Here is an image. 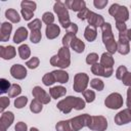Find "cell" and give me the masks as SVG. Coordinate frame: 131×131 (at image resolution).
<instances>
[{"instance_id":"obj_48","label":"cell","mask_w":131,"mask_h":131,"mask_svg":"<svg viewBox=\"0 0 131 131\" xmlns=\"http://www.w3.org/2000/svg\"><path fill=\"white\" fill-rule=\"evenodd\" d=\"M15 131H28V126L24 122H18L15 125Z\"/></svg>"},{"instance_id":"obj_31","label":"cell","mask_w":131,"mask_h":131,"mask_svg":"<svg viewBox=\"0 0 131 131\" xmlns=\"http://www.w3.org/2000/svg\"><path fill=\"white\" fill-rule=\"evenodd\" d=\"M20 92H21L20 86L17 84H12L7 93H8V96H10V97H16L18 94H20Z\"/></svg>"},{"instance_id":"obj_32","label":"cell","mask_w":131,"mask_h":131,"mask_svg":"<svg viewBox=\"0 0 131 131\" xmlns=\"http://www.w3.org/2000/svg\"><path fill=\"white\" fill-rule=\"evenodd\" d=\"M42 103L39 101V100H37V99H34L32 102H31V106H30V110H31V112L32 113H34V114H38V113H40L41 111H42Z\"/></svg>"},{"instance_id":"obj_29","label":"cell","mask_w":131,"mask_h":131,"mask_svg":"<svg viewBox=\"0 0 131 131\" xmlns=\"http://www.w3.org/2000/svg\"><path fill=\"white\" fill-rule=\"evenodd\" d=\"M42 82H43V84L46 85V86H51L52 84H54L56 81H55V78H54L53 73L51 72V73L45 74V75L43 76V78H42Z\"/></svg>"},{"instance_id":"obj_9","label":"cell","mask_w":131,"mask_h":131,"mask_svg":"<svg viewBox=\"0 0 131 131\" xmlns=\"http://www.w3.org/2000/svg\"><path fill=\"white\" fill-rule=\"evenodd\" d=\"M88 128L93 131H104L107 128V121L103 116H91Z\"/></svg>"},{"instance_id":"obj_10","label":"cell","mask_w":131,"mask_h":131,"mask_svg":"<svg viewBox=\"0 0 131 131\" xmlns=\"http://www.w3.org/2000/svg\"><path fill=\"white\" fill-rule=\"evenodd\" d=\"M104 104L106 107L112 110H118L123 105V97L120 93L114 92L111 93L104 100Z\"/></svg>"},{"instance_id":"obj_16","label":"cell","mask_w":131,"mask_h":131,"mask_svg":"<svg viewBox=\"0 0 131 131\" xmlns=\"http://www.w3.org/2000/svg\"><path fill=\"white\" fill-rule=\"evenodd\" d=\"M10 74L14 79L23 80L27 77V69L21 64H13L10 69Z\"/></svg>"},{"instance_id":"obj_35","label":"cell","mask_w":131,"mask_h":131,"mask_svg":"<svg viewBox=\"0 0 131 131\" xmlns=\"http://www.w3.org/2000/svg\"><path fill=\"white\" fill-rule=\"evenodd\" d=\"M28 102V97L27 96H20V97H17L15 98L14 100V106L16 108H23Z\"/></svg>"},{"instance_id":"obj_51","label":"cell","mask_w":131,"mask_h":131,"mask_svg":"<svg viewBox=\"0 0 131 131\" xmlns=\"http://www.w3.org/2000/svg\"><path fill=\"white\" fill-rule=\"evenodd\" d=\"M126 103H127V108H129L131 111V87H129L128 90H127V101H126Z\"/></svg>"},{"instance_id":"obj_28","label":"cell","mask_w":131,"mask_h":131,"mask_svg":"<svg viewBox=\"0 0 131 131\" xmlns=\"http://www.w3.org/2000/svg\"><path fill=\"white\" fill-rule=\"evenodd\" d=\"M18 54L20 56L21 59H27L28 57H30L31 55V50L30 47L27 44H23L18 47Z\"/></svg>"},{"instance_id":"obj_3","label":"cell","mask_w":131,"mask_h":131,"mask_svg":"<svg viewBox=\"0 0 131 131\" xmlns=\"http://www.w3.org/2000/svg\"><path fill=\"white\" fill-rule=\"evenodd\" d=\"M116 28L119 31V40L117 42V51L120 54H128L130 51L129 40L127 37V27L123 21H116Z\"/></svg>"},{"instance_id":"obj_1","label":"cell","mask_w":131,"mask_h":131,"mask_svg":"<svg viewBox=\"0 0 131 131\" xmlns=\"http://www.w3.org/2000/svg\"><path fill=\"white\" fill-rule=\"evenodd\" d=\"M91 122V116L83 114L66 121H59L55 125L56 131H79L84 127H88Z\"/></svg>"},{"instance_id":"obj_40","label":"cell","mask_w":131,"mask_h":131,"mask_svg":"<svg viewBox=\"0 0 131 131\" xmlns=\"http://www.w3.org/2000/svg\"><path fill=\"white\" fill-rule=\"evenodd\" d=\"M83 96L85 98V101L86 102H89V103L92 102V101H94V99H95V93L92 90H85L83 92Z\"/></svg>"},{"instance_id":"obj_17","label":"cell","mask_w":131,"mask_h":131,"mask_svg":"<svg viewBox=\"0 0 131 131\" xmlns=\"http://www.w3.org/2000/svg\"><path fill=\"white\" fill-rule=\"evenodd\" d=\"M11 30H12V25L8 21L2 23L1 28H0V40L2 42H6L9 40Z\"/></svg>"},{"instance_id":"obj_30","label":"cell","mask_w":131,"mask_h":131,"mask_svg":"<svg viewBox=\"0 0 131 131\" xmlns=\"http://www.w3.org/2000/svg\"><path fill=\"white\" fill-rule=\"evenodd\" d=\"M90 86H91L93 89L98 90V91H101V90H103V88H104L103 82H102L100 79H98V78L92 79V80L90 81Z\"/></svg>"},{"instance_id":"obj_33","label":"cell","mask_w":131,"mask_h":131,"mask_svg":"<svg viewBox=\"0 0 131 131\" xmlns=\"http://www.w3.org/2000/svg\"><path fill=\"white\" fill-rule=\"evenodd\" d=\"M28 28L31 30V31H38V30H41L42 28V23L39 18H35L33 19V21L29 23L28 24Z\"/></svg>"},{"instance_id":"obj_44","label":"cell","mask_w":131,"mask_h":131,"mask_svg":"<svg viewBox=\"0 0 131 131\" xmlns=\"http://www.w3.org/2000/svg\"><path fill=\"white\" fill-rule=\"evenodd\" d=\"M21 15L24 17L25 20H29L34 16V11L30 10V9H26V8H21Z\"/></svg>"},{"instance_id":"obj_42","label":"cell","mask_w":131,"mask_h":131,"mask_svg":"<svg viewBox=\"0 0 131 131\" xmlns=\"http://www.w3.org/2000/svg\"><path fill=\"white\" fill-rule=\"evenodd\" d=\"M74 37H76L75 35H73V34H70V33H67L64 36H63V38H62V46L63 47H70V44H71V41L73 40V38Z\"/></svg>"},{"instance_id":"obj_39","label":"cell","mask_w":131,"mask_h":131,"mask_svg":"<svg viewBox=\"0 0 131 131\" xmlns=\"http://www.w3.org/2000/svg\"><path fill=\"white\" fill-rule=\"evenodd\" d=\"M10 86H11L10 83H9L6 79H0V92H1L2 94L8 92Z\"/></svg>"},{"instance_id":"obj_38","label":"cell","mask_w":131,"mask_h":131,"mask_svg":"<svg viewBox=\"0 0 131 131\" xmlns=\"http://www.w3.org/2000/svg\"><path fill=\"white\" fill-rule=\"evenodd\" d=\"M98 61V55L94 52L92 53H89L87 56H86V62L90 66H93V64H96Z\"/></svg>"},{"instance_id":"obj_14","label":"cell","mask_w":131,"mask_h":131,"mask_svg":"<svg viewBox=\"0 0 131 131\" xmlns=\"http://www.w3.org/2000/svg\"><path fill=\"white\" fill-rule=\"evenodd\" d=\"M86 19L88 20L89 26H92V27H95V28L101 27L105 23L103 16H101L100 14H97V13H95L93 11H90V10H89V12L87 14Z\"/></svg>"},{"instance_id":"obj_23","label":"cell","mask_w":131,"mask_h":131,"mask_svg":"<svg viewBox=\"0 0 131 131\" xmlns=\"http://www.w3.org/2000/svg\"><path fill=\"white\" fill-rule=\"evenodd\" d=\"M70 47H71L74 51H76L77 53H82V52L84 51V49H85V44H84V42L81 41L79 38L74 37L73 40L71 41Z\"/></svg>"},{"instance_id":"obj_36","label":"cell","mask_w":131,"mask_h":131,"mask_svg":"<svg viewBox=\"0 0 131 131\" xmlns=\"http://www.w3.org/2000/svg\"><path fill=\"white\" fill-rule=\"evenodd\" d=\"M20 6H21V8H26V9H30V10H32V11H35V9H36V7H37V4H36V2H34V1L24 0V1H21Z\"/></svg>"},{"instance_id":"obj_12","label":"cell","mask_w":131,"mask_h":131,"mask_svg":"<svg viewBox=\"0 0 131 131\" xmlns=\"http://www.w3.org/2000/svg\"><path fill=\"white\" fill-rule=\"evenodd\" d=\"M115 123L117 125H125L131 122V111L129 108H125L119 112L115 116Z\"/></svg>"},{"instance_id":"obj_50","label":"cell","mask_w":131,"mask_h":131,"mask_svg":"<svg viewBox=\"0 0 131 131\" xmlns=\"http://www.w3.org/2000/svg\"><path fill=\"white\" fill-rule=\"evenodd\" d=\"M88 12H89V9H88L87 7H85V8L82 9L80 12H78V17H79L80 19H82V20H83V19H86Z\"/></svg>"},{"instance_id":"obj_11","label":"cell","mask_w":131,"mask_h":131,"mask_svg":"<svg viewBox=\"0 0 131 131\" xmlns=\"http://www.w3.org/2000/svg\"><path fill=\"white\" fill-rule=\"evenodd\" d=\"M32 94L35 97V99L39 100L42 104H47V103L50 102V99H51L50 98V95L43 88H41L40 86L34 87L33 90H32Z\"/></svg>"},{"instance_id":"obj_20","label":"cell","mask_w":131,"mask_h":131,"mask_svg":"<svg viewBox=\"0 0 131 131\" xmlns=\"http://www.w3.org/2000/svg\"><path fill=\"white\" fill-rule=\"evenodd\" d=\"M45 33H46V37L50 40L52 39H55L59 33H60V29L57 25L55 24H51V25H48L46 27V30H45Z\"/></svg>"},{"instance_id":"obj_25","label":"cell","mask_w":131,"mask_h":131,"mask_svg":"<svg viewBox=\"0 0 131 131\" xmlns=\"http://www.w3.org/2000/svg\"><path fill=\"white\" fill-rule=\"evenodd\" d=\"M66 93H67V89L64 87H62V86H55V87L50 88V90H49L50 96L52 98H55V99L66 95Z\"/></svg>"},{"instance_id":"obj_24","label":"cell","mask_w":131,"mask_h":131,"mask_svg":"<svg viewBox=\"0 0 131 131\" xmlns=\"http://www.w3.org/2000/svg\"><path fill=\"white\" fill-rule=\"evenodd\" d=\"M84 37L89 42L94 41L96 39V37H97L96 28L95 27H92V26H87L86 29H85V32H84Z\"/></svg>"},{"instance_id":"obj_7","label":"cell","mask_w":131,"mask_h":131,"mask_svg":"<svg viewBox=\"0 0 131 131\" xmlns=\"http://www.w3.org/2000/svg\"><path fill=\"white\" fill-rule=\"evenodd\" d=\"M108 13L112 16H114V18L116 19V21H123V23H125L129 18V11H128L127 7L126 6L119 5L117 3L113 4L110 7Z\"/></svg>"},{"instance_id":"obj_13","label":"cell","mask_w":131,"mask_h":131,"mask_svg":"<svg viewBox=\"0 0 131 131\" xmlns=\"http://www.w3.org/2000/svg\"><path fill=\"white\" fill-rule=\"evenodd\" d=\"M14 116L11 112H3L0 118V131H6L7 128L13 123Z\"/></svg>"},{"instance_id":"obj_45","label":"cell","mask_w":131,"mask_h":131,"mask_svg":"<svg viewBox=\"0 0 131 131\" xmlns=\"http://www.w3.org/2000/svg\"><path fill=\"white\" fill-rule=\"evenodd\" d=\"M9 103H10V100L8 97H6V96L0 97V111L3 113V111L9 105Z\"/></svg>"},{"instance_id":"obj_46","label":"cell","mask_w":131,"mask_h":131,"mask_svg":"<svg viewBox=\"0 0 131 131\" xmlns=\"http://www.w3.org/2000/svg\"><path fill=\"white\" fill-rule=\"evenodd\" d=\"M93 4L96 8L98 9H103L106 4H107V0H94L93 1Z\"/></svg>"},{"instance_id":"obj_34","label":"cell","mask_w":131,"mask_h":131,"mask_svg":"<svg viewBox=\"0 0 131 131\" xmlns=\"http://www.w3.org/2000/svg\"><path fill=\"white\" fill-rule=\"evenodd\" d=\"M42 38V35H41V30H38V31H31V35H30V39H31V42L32 43H39L40 40Z\"/></svg>"},{"instance_id":"obj_26","label":"cell","mask_w":131,"mask_h":131,"mask_svg":"<svg viewBox=\"0 0 131 131\" xmlns=\"http://www.w3.org/2000/svg\"><path fill=\"white\" fill-rule=\"evenodd\" d=\"M52 73L54 75V78H55V81L56 82L63 84V83H67L69 81V74L66 71L57 70V71H53Z\"/></svg>"},{"instance_id":"obj_18","label":"cell","mask_w":131,"mask_h":131,"mask_svg":"<svg viewBox=\"0 0 131 131\" xmlns=\"http://www.w3.org/2000/svg\"><path fill=\"white\" fill-rule=\"evenodd\" d=\"M64 5L67 8H70L74 11L80 12L82 9L86 7V3L83 0H68L64 2Z\"/></svg>"},{"instance_id":"obj_49","label":"cell","mask_w":131,"mask_h":131,"mask_svg":"<svg viewBox=\"0 0 131 131\" xmlns=\"http://www.w3.org/2000/svg\"><path fill=\"white\" fill-rule=\"evenodd\" d=\"M77 32H78V26H77L76 24H74V23H72V24L70 25V27L67 29V33L73 34V35H75V36H76Z\"/></svg>"},{"instance_id":"obj_52","label":"cell","mask_w":131,"mask_h":131,"mask_svg":"<svg viewBox=\"0 0 131 131\" xmlns=\"http://www.w3.org/2000/svg\"><path fill=\"white\" fill-rule=\"evenodd\" d=\"M127 37H128V40L131 41V29L127 30Z\"/></svg>"},{"instance_id":"obj_5","label":"cell","mask_w":131,"mask_h":131,"mask_svg":"<svg viewBox=\"0 0 131 131\" xmlns=\"http://www.w3.org/2000/svg\"><path fill=\"white\" fill-rule=\"evenodd\" d=\"M70 63H71V54H70V49L68 47L62 46L58 50V53L50 58V64L60 69L68 68Z\"/></svg>"},{"instance_id":"obj_6","label":"cell","mask_w":131,"mask_h":131,"mask_svg":"<svg viewBox=\"0 0 131 131\" xmlns=\"http://www.w3.org/2000/svg\"><path fill=\"white\" fill-rule=\"evenodd\" d=\"M53 10H54V12L57 14L58 20H59L60 25L62 26V28L68 29L72 23H71V20H70V14H69L68 8L66 7L64 3L61 2V1H56V2L54 3Z\"/></svg>"},{"instance_id":"obj_22","label":"cell","mask_w":131,"mask_h":131,"mask_svg":"<svg viewBox=\"0 0 131 131\" xmlns=\"http://www.w3.org/2000/svg\"><path fill=\"white\" fill-rule=\"evenodd\" d=\"M114 63H115V60L112 54H110L108 52L102 53V55L100 56V64L102 67H104L105 69H113Z\"/></svg>"},{"instance_id":"obj_43","label":"cell","mask_w":131,"mask_h":131,"mask_svg":"<svg viewBox=\"0 0 131 131\" xmlns=\"http://www.w3.org/2000/svg\"><path fill=\"white\" fill-rule=\"evenodd\" d=\"M127 72H128V71H127V68H126L125 66H120V67L117 69V71H116V77H117V79L122 80V78L125 76V74H126Z\"/></svg>"},{"instance_id":"obj_15","label":"cell","mask_w":131,"mask_h":131,"mask_svg":"<svg viewBox=\"0 0 131 131\" xmlns=\"http://www.w3.org/2000/svg\"><path fill=\"white\" fill-rule=\"evenodd\" d=\"M91 72H92V74H94L96 76H101V77H104V78H108L113 74V69H105L100 63H96V64H93L91 67Z\"/></svg>"},{"instance_id":"obj_8","label":"cell","mask_w":131,"mask_h":131,"mask_svg":"<svg viewBox=\"0 0 131 131\" xmlns=\"http://www.w3.org/2000/svg\"><path fill=\"white\" fill-rule=\"evenodd\" d=\"M89 77L85 73H78L74 77V85L73 89L76 92H84L88 86Z\"/></svg>"},{"instance_id":"obj_41","label":"cell","mask_w":131,"mask_h":131,"mask_svg":"<svg viewBox=\"0 0 131 131\" xmlns=\"http://www.w3.org/2000/svg\"><path fill=\"white\" fill-rule=\"evenodd\" d=\"M39 63H40V60H39V58L38 57H36V56H34V57H32L30 60H28L27 62H26V66L29 68V69H36L38 66H39Z\"/></svg>"},{"instance_id":"obj_19","label":"cell","mask_w":131,"mask_h":131,"mask_svg":"<svg viewBox=\"0 0 131 131\" xmlns=\"http://www.w3.org/2000/svg\"><path fill=\"white\" fill-rule=\"evenodd\" d=\"M16 51L15 48L11 45L9 46H0V56L3 59H11L15 56Z\"/></svg>"},{"instance_id":"obj_21","label":"cell","mask_w":131,"mask_h":131,"mask_svg":"<svg viewBox=\"0 0 131 131\" xmlns=\"http://www.w3.org/2000/svg\"><path fill=\"white\" fill-rule=\"evenodd\" d=\"M27 38H28V31H27V29L24 28V27H20V28H18V29L15 31V33H14L13 42L16 43V44H18V43L25 41Z\"/></svg>"},{"instance_id":"obj_47","label":"cell","mask_w":131,"mask_h":131,"mask_svg":"<svg viewBox=\"0 0 131 131\" xmlns=\"http://www.w3.org/2000/svg\"><path fill=\"white\" fill-rule=\"evenodd\" d=\"M122 82L124 85L128 86V87H131V73L127 72L125 74V76L122 78Z\"/></svg>"},{"instance_id":"obj_27","label":"cell","mask_w":131,"mask_h":131,"mask_svg":"<svg viewBox=\"0 0 131 131\" xmlns=\"http://www.w3.org/2000/svg\"><path fill=\"white\" fill-rule=\"evenodd\" d=\"M5 16L11 23H18L20 20V16H19L18 12L15 9H12V8H9L5 11Z\"/></svg>"},{"instance_id":"obj_53","label":"cell","mask_w":131,"mask_h":131,"mask_svg":"<svg viewBox=\"0 0 131 131\" xmlns=\"http://www.w3.org/2000/svg\"><path fill=\"white\" fill-rule=\"evenodd\" d=\"M30 131H39L37 128H35V127H32L31 129H30Z\"/></svg>"},{"instance_id":"obj_2","label":"cell","mask_w":131,"mask_h":131,"mask_svg":"<svg viewBox=\"0 0 131 131\" xmlns=\"http://www.w3.org/2000/svg\"><path fill=\"white\" fill-rule=\"evenodd\" d=\"M86 101L80 97H75V96H68L64 99L60 100L57 102L56 106L57 108L62 112L63 114H69L73 108L77 111H81L85 107Z\"/></svg>"},{"instance_id":"obj_4","label":"cell","mask_w":131,"mask_h":131,"mask_svg":"<svg viewBox=\"0 0 131 131\" xmlns=\"http://www.w3.org/2000/svg\"><path fill=\"white\" fill-rule=\"evenodd\" d=\"M100 28L102 33V41L106 48V51L110 54H114L117 51V42L112 31V26L110 23H104Z\"/></svg>"},{"instance_id":"obj_37","label":"cell","mask_w":131,"mask_h":131,"mask_svg":"<svg viewBox=\"0 0 131 131\" xmlns=\"http://www.w3.org/2000/svg\"><path fill=\"white\" fill-rule=\"evenodd\" d=\"M42 20L47 26L53 24V21H54V15H53V13H51V12H45L42 15Z\"/></svg>"}]
</instances>
